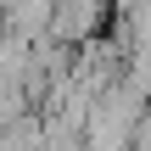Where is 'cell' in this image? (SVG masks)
<instances>
[{
  "label": "cell",
  "instance_id": "6da1fadb",
  "mask_svg": "<svg viewBox=\"0 0 151 151\" xmlns=\"http://www.w3.org/2000/svg\"><path fill=\"white\" fill-rule=\"evenodd\" d=\"M146 90L123 73L118 84H106L101 95H95V106H90V123H84V146L90 151H129L134 146V134H140V123H146Z\"/></svg>",
  "mask_w": 151,
  "mask_h": 151
},
{
  "label": "cell",
  "instance_id": "7a4b0ae2",
  "mask_svg": "<svg viewBox=\"0 0 151 151\" xmlns=\"http://www.w3.org/2000/svg\"><path fill=\"white\" fill-rule=\"evenodd\" d=\"M106 17H118V11H112V0H56L50 34H56V39H67V45H90L95 22H106Z\"/></svg>",
  "mask_w": 151,
  "mask_h": 151
},
{
  "label": "cell",
  "instance_id": "3957f363",
  "mask_svg": "<svg viewBox=\"0 0 151 151\" xmlns=\"http://www.w3.org/2000/svg\"><path fill=\"white\" fill-rule=\"evenodd\" d=\"M45 140H50V129H45L34 112L0 123V151H45Z\"/></svg>",
  "mask_w": 151,
  "mask_h": 151
},
{
  "label": "cell",
  "instance_id": "277c9868",
  "mask_svg": "<svg viewBox=\"0 0 151 151\" xmlns=\"http://www.w3.org/2000/svg\"><path fill=\"white\" fill-rule=\"evenodd\" d=\"M112 11H118V17H146L151 0H112Z\"/></svg>",
  "mask_w": 151,
  "mask_h": 151
}]
</instances>
